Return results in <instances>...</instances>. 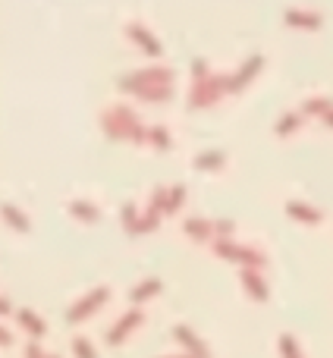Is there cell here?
I'll list each match as a JSON object with an SVG mask.
<instances>
[{
  "label": "cell",
  "mask_w": 333,
  "mask_h": 358,
  "mask_svg": "<svg viewBox=\"0 0 333 358\" xmlns=\"http://www.w3.org/2000/svg\"><path fill=\"white\" fill-rule=\"evenodd\" d=\"M166 358H192V355H185V352H183V355H166Z\"/></svg>",
  "instance_id": "obj_31"
},
{
  "label": "cell",
  "mask_w": 333,
  "mask_h": 358,
  "mask_svg": "<svg viewBox=\"0 0 333 358\" xmlns=\"http://www.w3.org/2000/svg\"><path fill=\"white\" fill-rule=\"evenodd\" d=\"M50 358H57V355H50Z\"/></svg>",
  "instance_id": "obj_32"
},
{
  "label": "cell",
  "mask_w": 333,
  "mask_h": 358,
  "mask_svg": "<svg viewBox=\"0 0 333 358\" xmlns=\"http://www.w3.org/2000/svg\"><path fill=\"white\" fill-rule=\"evenodd\" d=\"M120 223H123V229L129 236H139V223H142V210L136 208V204H123V210H120Z\"/></svg>",
  "instance_id": "obj_23"
},
{
  "label": "cell",
  "mask_w": 333,
  "mask_h": 358,
  "mask_svg": "<svg viewBox=\"0 0 333 358\" xmlns=\"http://www.w3.org/2000/svg\"><path fill=\"white\" fill-rule=\"evenodd\" d=\"M142 321H145L142 308H129V311H126V315L111 327V334H107V346H120V343H126L139 327H142Z\"/></svg>",
  "instance_id": "obj_7"
},
{
  "label": "cell",
  "mask_w": 333,
  "mask_h": 358,
  "mask_svg": "<svg viewBox=\"0 0 333 358\" xmlns=\"http://www.w3.org/2000/svg\"><path fill=\"white\" fill-rule=\"evenodd\" d=\"M10 311H13L10 299H6V296H0V317H3V315H10Z\"/></svg>",
  "instance_id": "obj_29"
},
{
  "label": "cell",
  "mask_w": 333,
  "mask_h": 358,
  "mask_svg": "<svg viewBox=\"0 0 333 358\" xmlns=\"http://www.w3.org/2000/svg\"><path fill=\"white\" fill-rule=\"evenodd\" d=\"M302 123H305V117L299 110H290V113H283V117L274 123V132H277L280 138H290V136H296L299 129H302Z\"/></svg>",
  "instance_id": "obj_19"
},
{
  "label": "cell",
  "mask_w": 333,
  "mask_h": 358,
  "mask_svg": "<svg viewBox=\"0 0 333 358\" xmlns=\"http://www.w3.org/2000/svg\"><path fill=\"white\" fill-rule=\"evenodd\" d=\"M223 164H227V155H223L220 148L201 151V155L195 157V170H198V173H217V170H223Z\"/></svg>",
  "instance_id": "obj_16"
},
{
  "label": "cell",
  "mask_w": 333,
  "mask_h": 358,
  "mask_svg": "<svg viewBox=\"0 0 333 358\" xmlns=\"http://www.w3.org/2000/svg\"><path fill=\"white\" fill-rule=\"evenodd\" d=\"M173 340H176L179 346L185 349V355H192V358H211V355H208V346H204V343L195 336V330L185 327V324L173 327Z\"/></svg>",
  "instance_id": "obj_10"
},
{
  "label": "cell",
  "mask_w": 333,
  "mask_h": 358,
  "mask_svg": "<svg viewBox=\"0 0 333 358\" xmlns=\"http://www.w3.org/2000/svg\"><path fill=\"white\" fill-rule=\"evenodd\" d=\"M101 129L111 142H129V145H148V126L139 120V113L126 104L107 107L101 113Z\"/></svg>",
  "instance_id": "obj_1"
},
{
  "label": "cell",
  "mask_w": 333,
  "mask_h": 358,
  "mask_svg": "<svg viewBox=\"0 0 333 358\" xmlns=\"http://www.w3.org/2000/svg\"><path fill=\"white\" fill-rule=\"evenodd\" d=\"M280 358H302V349H299L296 336H290V334L280 336Z\"/></svg>",
  "instance_id": "obj_24"
},
{
  "label": "cell",
  "mask_w": 333,
  "mask_h": 358,
  "mask_svg": "<svg viewBox=\"0 0 333 358\" xmlns=\"http://www.w3.org/2000/svg\"><path fill=\"white\" fill-rule=\"evenodd\" d=\"M286 217L290 220H296V223H302V227H318V223L324 220V214L315 208V204H309V201H286Z\"/></svg>",
  "instance_id": "obj_9"
},
{
  "label": "cell",
  "mask_w": 333,
  "mask_h": 358,
  "mask_svg": "<svg viewBox=\"0 0 333 358\" xmlns=\"http://www.w3.org/2000/svg\"><path fill=\"white\" fill-rule=\"evenodd\" d=\"M148 148H155L157 155H166L173 148V136L166 126H148Z\"/></svg>",
  "instance_id": "obj_20"
},
{
  "label": "cell",
  "mask_w": 333,
  "mask_h": 358,
  "mask_svg": "<svg viewBox=\"0 0 333 358\" xmlns=\"http://www.w3.org/2000/svg\"><path fill=\"white\" fill-rule=\"evenodd\" d=\"M261 69H264V54H252L239 69H236L233 76H227V94L246 92V88L261 76Z\"/></svg>",
  "instance_id": "obj_5"
},
{
  "label": "cell",
  "mask_w": 333,
  "mask_h": 358,
  "mask_svg": "<svg viewBox=\"0 0 333 358\" xmlns=\"http://www.w3.org/2000/svg\"><path fill=\"white\" fill-rule=\"evenodd\" d=\"M183 233L192 242H214V220H204V217H189L183 223Z\"/></svg>",
  "instance_id": "obj_12"
},
{
  "label": "cell",
  "mask_w": 333,
  "mask_h": 358,
  "mask_svg": "<svg viewBox=\"0 0 333 358\" xmlns=\"http://www.w3.org/2000/svg\"><path fill=\"white\" fill-rule=\"evenodd\" d=\"M161 292H164V283H161V280H157V277H148V280H142V283H139V286H132V292H129V302L139 308V305L151 302V299H155V296H161Z\"/></svg>",
  "instance_id": "obj_13"
},
{
  "label": "cell",
  "mask_w": 333,
  "mask_h": 358,
  "mask_svg": "<svg viewBox=\"0 0 333 358\" xmlns=\"http://www.w3.org/2000/svg\"><path fill=\"white\" fill-rule=\"evenodd\" d=\"M25 358H50V355L44 352L38 343H29V346H25Z\"/></svg>",
  "instance_id": "obj_27"
},
{
  "label": "cell",
  "mask_w": 333,
  "mask_h": 358,
  "mask_svg": "<svg viewBox=\"0 0 333 358\" xmlns=\"http://www.w3.org/2000/svg\"><path fill=\"white\" fill-rule=\"evenodd\" d=\"M242 289H246V296L252 299V302H258V305H264L267 299H271L267 280H264V273H261L258 267H242Z\"/></svg>",
  "instance_id": "obj_8"
},
{
  "label": "cell",
  "mask_w": 333,
  "mask_h": 358,
  "mask_svg": "<svg viewBox=\"0 0 333 358\" xmlns=\"http://www.w3.org/2000/svg\"><path fill=\"white\" fill-rule=\"evenodd\" d=\"M69 214H73V220H79V223H98L101 220V208L92 201H85V198L69 201Z\"/></svg>",
  "instance_id": "obj_15"
},
{
  "label": "cell",
  "mask_w": 333,
  "mask_h": 358,
  "mask_svg": "<svg viewBox=\"0 0 333 358\" xmlns=\"http://www.w3.org/2000/svg\"><path fill=\"white\" fill-rule=\"evenodd\" d=\"M0 346H13V334H10V330H6V327H0Z\"/></svg>",
  "instance_id": "obj_28"
},
{
  "label": "cell",
  "mask_w": 333,
  "mask_h": 358,
  "mask_svg": "<svg viewBox=\"0 0 333 358\" xmlns=\"http://www.w3.org/2000/svg\"><path fill=\"white\" fill-rule=\"evenodd\" d=\"M111 302V286H98V289H92V292H85V296L79 299V302L73 305V308L66 311V324H82V321H88L92 315H98L104 305Z\"/></svg>",
  "instance_id": "obj_4"
},
{
  "label": "cell",
  "mask_w": 333,
  "mask_h": 358,
  "mask_svg": "<svg viewBox=\"0 0 333 358\" xmlns=\"http://www.w3.org/2000/svg\"><path fill=\"white\" fill-rule=\"evenodd\" d=\"M223 94H227V76L211 73L204 60L192 63V92H189V107L192 110L214 107Z\"/></svg>",
  "instance_id": "obj_2"
},
{
  "label": "cell",
  "mask_w": 333,
  "mask_h": 358,
  "mask_svg": "<svg viewBox=\"0 0 333 358\" xmlns=\"http://www.w3.org/2000/svg\"><path fill=\"white\" fill-rule=\"evenodd\" d=\"M283 19L290 29H299V31H318L324 25L321 13H311V10H290Z\"/></svg>",
  "instance_id": "obj_11"
},
{
  "label": "cell",
  "mask_w": 333,
  "mask_h": 358,
  "mask_svg": "<svg viewBox=\"0 0 333 358\" xmlns=\"http://www.w3.org/2000/svg\"><path fill=\"white\" fill-rule=\"evenodd\" d=\"M0 217H3V223L10 229H16V233H29V229H31V220L16 208V204H10V201H0Z\"/></svg>",
  "instance_id": "obj_14"
},
{
  "label": "cell",
  "mask_w": 333,
  "mask_h": 358,
  "mask_svg": "<svg viewBox=\"0 0 333 358\" xmlns=\"http://www.w3.org/2000/svg\"><path fill=\"white\" fill-rule=\"evenodd\" d=\"M73 352H76V358H98L94 346L85 340V336H76V340H73Z\"/></svg>",
  "instance_id": "obj_25"
},
{
  "label": "cell",
  "mask_w": 333,
  "mask_h": 358,
  "mask_svg": "<svg viewBox=\"0 0 333 358\" xmlns=\"http://www.w3.org/2000/svg\"><path fill=\"white\" fill-rule=\"evenodd\" d=\"M132 98L139 101H148V104H166L173 98V85H145V88H136Z\"/></svg>",
  "instance_id": "obj_18"
},
{
  "label": "cell",
  "mask_w": 333,
  "mask_h": 358,
  "mask_svg": "<svg viewBox=\"0 0 333 358\" xmlns=\"http://www.w3.org/2000/svg\"><path fill=\"white\" fill-rule=\"evenodd\" d=\"M324 126H330V129H333V110L327 113V117H324Z\"/></svg>",
  "instance_id": "obj_30"
},
{
  "label": "cell",
  "mask_w": 333,
  "mask_h": 358,
  "mask_svg": "<svg viewBox=\"0 0 333 358\" xmlns=\"http://www.w3.org/2000/svg\"><path fill=\"white\" fill-rule=\"evenodd\" d=\"M330 110H333V104H330L327 98H309V101L302 104V110H299V113H302V117H309V120H311V117L324 120Z\"/></svg>",
  "instance_id": "obj_22"
},
{
  "label": "cell",
  "mask_w": 333,
  "mask_h": 358,
  "mask_svg": "<svg viewBox=\"0 0 333 358\" xmlns=\"http://www.w3.org/2000/svg\"><path fill=\"white\" fill-rule=\"evenodd\" d=\"M126 38H129V41L136 44L145 57H151V60H161V57H164V44L157 41V35H151V29H145L142 22H129V25H126Z\"/></svg>",
  "instance_id": "obj_6"
},
{
  "label": "cell",
  "mask_w": 333,
  "mask_h": 358,
  "mask_svg": "<svg viewBox=\"0 0 333 358\" xmlns=\"http://www.w3.org/2000/svg\"><path fill=\"white\" fill-rule=\"evenodd\" d=\"M233 220H214V239H233Z\"/></svg>",
  "instance_id": "obj_26"
},
{
  "label": "cell",
  "mask_w": 333,
  "mask_h": 358,
  "mask_svg": "<svg viewBox=\"0 0 333 358\" xmlns=\"http://www.w3.org/2000/svg\"><path fill=\"white\" fill-rule=\"evenodd\" d=\"M185 185H166V198H164V217L179 214V208L185 204Z\"/></svg>",
  "instance_id": "obj_21"
},
{
  "label": "cell",
  "mask_w": 333,
  "mask_h": 358,
  "mask_svg": "<svg viewBox=\"0 0 333 358\" xmlns=\"http://www.w3.org/2000/svg\"><path fill=\"white\" fill-rule=\"evenodd\" d=\"M214 255L223 261H229V264L258 267V271H264V264H267V258L258 252V248L242 245V242H236V239H214Z\"/></svg>",
  "instance_id": "obj_3"
},
{
  "label": "cell",
  "mask_w": 333,
  "mask_h": 358,
  "mask_svg": "<svg viewBox=\"0 0 333 358\" xmlns=\"http://www.w3.org/2000/svg\"><path fill=\"white\" fill-rule=\"evenodd\" d=\"M16 321H19V327L25 330V334H31L35 340H41L44 334H48V324L41 321V317L35 315L31 308H22V311H16Z\"/></svg>",
  "instance_id": "obj_17"
}]
</instances>
